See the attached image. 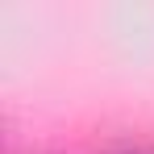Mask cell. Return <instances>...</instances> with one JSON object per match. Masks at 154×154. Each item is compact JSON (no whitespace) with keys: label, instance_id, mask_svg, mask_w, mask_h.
I'll return each mask as SVG.
<instances>
[{"label":"cell","instance_id":"obj_1","mask_svg":"<svg viewBox=\"0 0 154 154\" xmlns=\"http://www.w3.org/2000/svg\"><path fill=\"white\" fill-rule=\"evenodd\" d=\"M121 154H154L150 146H133V150H121Z\"/></svg>","mask_w":154,"mask_h":154}]
</instances>
